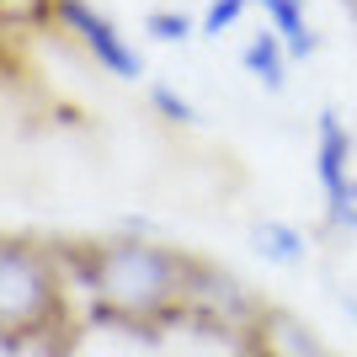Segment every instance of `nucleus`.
Returning a JSON list of instances; mask_svg holds the SVG:
<instances>
[{
  "label": "nucleus",
  "mask_w": 357,
  "mask_h": 357,
  "mask_svg": "<svg viewBox=\"0 0 357 357\" xmlns=\"http://www.w3.org/2000/svg\"><path fill=\"white\" fill-rule=\"evenodd\" d=\"M75 278L86 288L91 310L118 326H165L187 310V272L192 256L165 245L160 235H107L70 245Z\"/></svg>",
  "instance_id": "obj_1"
},
{
  "label": "nucleus",
  "mask_w": 357,
  "mask_h": 357,
  "mask_svg": "<svg viewBox=\"0 0 357 357\" xmlns=\"http://www.w3.org/2000/svg\"><path fill=\"white\" fill-rule=\"evenodd\" d=\"M64 267L59 245L22 229H0V342H43L64 326Z\"/></svg>",
  "instance_id": "obj_2"
},
{
  "label": "nucleus",
  "mask_w": 357,
  "mask_h": 357,
  "mask_svg": "<svg viewBox=\"0 0 357 357\" xmlns=\"http://www.w3.org/2000/svg\"><path fill=\"white\" fill-rule=\"evenodd\" d=\"M314 176L326 192V224L336 235H357V134L336 107H320L314 118Z\"/></svg>",
  "instance_id": "obj_3"
},
{
  "label": "nucleus",
  "mask_w": 357,
  "mask_h": 357,
  "mask_svg": "<svg viewBox=\"0 0 357 357\" xmlns=\"http://www.w3.org/2000/svg\"><path fill=\"white\" fill-rule=\"evenodd\" d=\"M261 298L251 294V288L240 283L229 267H219V261H197L192 256V272H187V310H181V320H197V326L208 331H229V336H251V326L261 320Z\"/></svg>",
  "instance_id": "obj_4"
},
{
  "label": "nucleus",
  "mask_w": 357,
  "mask_h": 357,
  "mask_svg": "<svg viewBox=\"0 0 357 357\" xmlns=\"http://www.w3.org/2000/svg\"><path fill=\"white\" fill-rule=\"evenodd\" d=\"M48 16H54V22H59V27L70 32L107 75H118V80H144L139 48L128 43V38L118 32V22H112L107 11H96L91 0H48Z\"/></svg>",
  "instance_id": "obj_5"
},
{
  "label": "nucleus",
  "mask_w": 357,
  "mask_h": 357,
  "mask_svg": "<svg viewBox=\"0 0 357 357\" xmlns=\"http://www.w3.org/2000/svg\"><path fill=\"white\" fill-rule=\"evenodd\" d=\"M256 6L267 11V27L283 38V48H288L294 64H310L314 54H320V32H314L304 0H256Z\"/></svg>",
  "instance_id": "obj_6"
},
{
  "label": "nucleus",
  "mask_w": 357,
  "mask_h": 357,
  "mask_svg": "<svg viewBox=\"0 0 357 357\" xmlns=\"http://www.w3.org/2000/svg\"><path fill=\"white\" fill-rule=\"evenodd\" d=\"M240 70L251 75L267 96H283V91H288V48H283V38H278L272 27H261L256 38H245V48H240Z\"/></svg>",
  "instance_id": "obj_7"
},
{
  "label": "nucleus",
  "mask_w": 357,
  "mask_h": 357,
  "mask_svg": "<svg viewBox=\"0 0 357 357\" xmlns=\"http://www.w3.org/2000/svg\"><path fill=\"white\" fill-rule=\"evenodd\" d=\"M251 251L261 256L267 267L294 272V267H304V261H310V240H304V229H298V224H288V219H256V224H251Z\"/></svg>",
  "instance_id": "obj_8"
},
{
  "label": "nucleus",
  "mask_w": 357,
  "mask_h": 357,
  "mask_svg": "<svg viewBox=\"0 0 357 357\" xmlns=\"http://www.w3.org/2000/svg\"><path fill=\"white\" fill-rule=\"evenodd\" d=\"M149 107H155V118L176 123V128H192L197 123V102H187L171 80H149Z\"/></svg>",
  "instance_id": "obj_9"
},
{
  "label": "nucleus",
  "mask_w": 357,
  "mask_h": 357,
  "mask_svg": "<svg viewBox=\"0 0 357 357\" xmlns=\"http://www.w3.org/2000/svg\"><path fill=\"white\" fill-rule=\"evenodd\" d=\"M251 6H256V0H208L203 16H197V38H224V32L235 27Z\"/></svg>",
  "instance_id": "obj_10"
},
{
  "label": "nucleus",
  "mask_w": 357,
  "mask_h": 357,
  "mask_svg": "<svg viewBox=\"0 0 357 357\" xmlns=\"http://www.w3.org/2000/svg\"><path fill=\"white\" fill-rule=\"evenodd\" d=\"M149 38L155 43H187V38H197V16L187 11H149Z\"/></svg>",
  "instance_id": "obj_11"
},
{
  "label": "nucleus",
  "mask_w": 357,
  "mask_h": 357,
  "mask_svg": "<svg viewBox=\"0 0 357 357\" xmlns=\"http://www.w3.org/2000/svg\"><path fill=\"white\" fill-rule=\"evenodd\" d=\"M342 310L352 314V326H357V294H342Z\"/></svg>",
  "instance_id": "obj_12"
},
{
  "label": "nucleus",
  "mask_w": 357,
  "mask_h": 357,
  "mask_svg": "<svg viewBox=\"0 0 357 357\" xmlns=\"http://www.w3.org/2000/svg\"><path fill=\"white\" fill-rule=\"evenodd\" d=\"M352 11H357V0H352Z\"/></svg>",
  "instance_id": "obj_13"
}]
</instances>
